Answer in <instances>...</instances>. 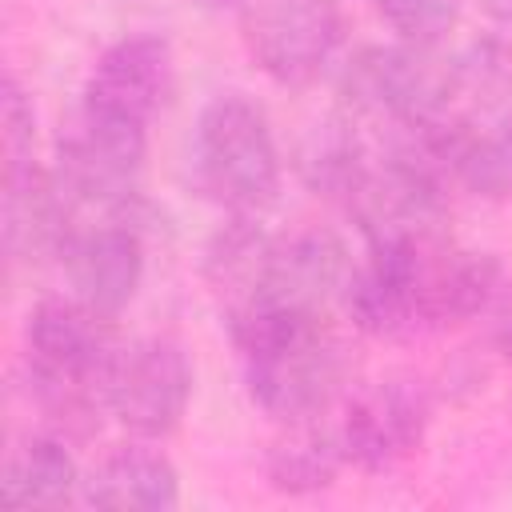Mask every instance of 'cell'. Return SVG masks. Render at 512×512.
I'll use <instances>...</instances> for the list:
<instances>
[{
    "instance_id": "obj_19",
    "label": "cell",
    "mask_w": 512,
    "mask_h": 512,
    "mask_svg": "<svg viewBox=\"0 0 512 512\" xmlns=\"http://www.w3.org/2000/svg\"><path fill=\"white\" fill-rule=\"evenodd\" d=\"M384 20L392 24V32L408 44H440L456 16H460V4L464 0H376Z\"/></svg>"
},
{
    "instance_id": "obj_11",
    "label": "cell",
    "mask_w": 512,
    "mask_h": 512,
    "mask_svg": "<svg viewBox=\"0 0 512 512\" xmlns=\"http://www.w3.org/2000/svg\"><path fill=\"white\" fill-rule=\"evenodd\" d=\"M68 288L76 300L104 316H120L144 280V236L124 216H108L96 228H76L60 252Z\"/></svg>"
},
{
    "instance_id": "obj_7",
    "label": "cell",
    "mask_w": 512,
    "mask_h": 512,
    "mask_svg": "<svg viewBox=\"0 0 512 512\" xmlns=\"http://www.w3.org/2000/svg\"><path fill=\"white\" fill-rule=\"evenodd\" d=\"M244 44L264 76L304 88L340 52L344 12L336 0H248Z\"/></svg>"
},
{
    "instance_id": "obj_4",
    "label": "cell",
    "mask_w": 512,
    "mask_h": 512,
    "mask_svg": "<svg viewBox=\"0 0 512 512\" xmlns=\"http://www.w3.org/2000/svg\"><path fill=\"white\" fill-rule=\"evenodd\" d=\"M192 184L232 216H256L280 192V148L264 108L240 92L212 96L192 128Z\"/></svg>"
},
{
    "instance_id": "obj_17",
    "label": "cell",
    "mask_w": 512,
    "mask_h": 512,
    "mask_svg": "<svg viewBox=\"0 0 512 512\" xmlns=\"http://www.w3.org/2000/svg\"><path fill=\"white\" fill-rule=\"evenodd\" d=\"M372 152L360 136V124L340 116L328 124H316V132L304 140L300 148V176L316 196L328 200H348V192L356 188V180L364 176Z\"/></svg>"
},
{
    "instance_id": "obj_20",
    "label": "cell",
    "mask_w": 512,
    "mask_h": 512,
    "mask_svg": "<svg viewBox=\"0 0 512 512\" xmlns=\"http://www.w3.org/2000/svg\"><path fill=\"white\" fill-rule=\"evenodd\" d=\"M0 140H4V164L36 160L32 156L36 112H32V100L24 96V88L12 76L4 80V92H0Z\"/></svg>"
},
{
    "instance_id": "obj_5",
    "label": "cell",
    "mask_w": 512,
    "mask_h": 512,
    "mask_svg": "<svg viewBox=\"0 0 512 512\" xmlns=\"http://www.w3.org/2000/svg\"><path fill=\"white\" fill-rule=\"evenodd\" d=\"M348 120L404 132L428 120H452V60L432 44H368L340 72Z\"/></svg>"
},
{
    "instance_id": "obj_23",
    "label": "cell",
    "mask_w": 512,
    "mask_h": 512,
    "mask_svg": "<svg viewBox=\"0 0 512 512\" xmlns=\"http://www.w3.org/2000/svg\"><path fill=\"white\" fill-rule=\"evenodd\" d=\"M200 8H208V12H224V8H244V0H196Z\"/></svg>"
},
{
    "instance_id": "obj_18",
    "label": "cell",
    "mask_w": 512,
    "mask_h": 512,
    "mask_svg": "<svg viewBox=\"0 0 512 512\" xmlns=\"http://www.w3.org/2000/svg\"><path fill=\"white\" fill-rule=\"evenodd\" d=\"M456 184L484 200H512V112L468 124L456 156Z\"/></svg>"
},
{
    "instance_id": "obj_1",
    "label": "cell",
    "mask_w": 512,
    "mask_h": 512,
    "mask_svg": "<svg viewBox=\"0 0 512 512\" xmlns=\"http://www.w3.org/2000/svg\"><path fill=\"white\" fill-rule=\"evenodd\" d=\"M500 288L504 268L492 252H468L432 232L368 244V256L352 268L344 304L360 332L404 340L472 320Z\"/></svg>"
},
{
    "instance_id": "obj_13",
    "label": "cell",
    "mask_w": 512,
    "mask_h": 512,
    "mask_svg": "<svg viewBox=\"0 0 512 512\" xmlns=\"http://www.w3.org/2000/svg\"><path fill=\"white\" fill-rule=\"evenodd\" d=\"M72 196L64 192L56 168L36 160L4 164V248L16 264H40L60 256L72 228Z\"/></svg>"
},
{
    "instance_id": "obj_15",
    "label": "cell",
    "mask_w": 512,
    "mask_h": 512,
    "mask_svg": "<svg viewBox=\"0 0 512 512\" xmlns=\"http://www.w3.org/2000/svg\"><path fill=\"white\" fill-rule=\"evenodd\" d=\"M76 488V460L60 436H24L4 460L0 496L8 508H64Z\"/></svg>"
},
{
    "instance_id": "obj_10",
    "label": "cell",
    "mask_w": 512,
    "mask_h": 512,
    "mask_svg": "<svg viewBox=\"0 0 512 512\" xmlns=\"http://www.w3.org/2000/svg\"><path fill=\"white\" fill-rule=\"evenodd\" d=\"M352 268L356 264L348 260V248L340 244V236H332L324 228H300L292 236H272L264 288L252 308H284V312L324 316V308L336 296H344ZM252 308H244V312H252Z\"/></svg>"
},
{
    "instance_id": "obj_21",
    "label": "cell",
    "mask_w": 512,
    "mask_h": 512,
    "mask_svg": "<svg viewBox=\"0 0 512 512\" xmlns=\"http://www.w3.org/2000/svg\"><path fill=\"white\" fill-rule=\"evenodd\" d=\"M496 344H500V352L512 360V292H508L504 312H500V320H496Z\"/></svg>"
},
{
    "instance_id": "obj_3",
    "label": "cell",
    "mask_w": 512,
    "mask_h": 512,
    "mask_svg": "<svg viewBox=\"0 0 512 512\" xmlns=\"http://www.w3.org/2000/svg\"><path fill=\"white\" fill-rule=\"evenodd\" d=\"M116 352L120 344L112 316L88 308L72 292L40 300L28 312L24 324L28 376L44 408L64 420L104 408V388Z\"/></svg>"
},
{
    "instance_id": "obj_2",
    "label": "cell",
    "mask_w": 512,
    "mask_h": 512,
    "mask_svg": "<svg viewBox=\"0 0 512 512\" xmlns=\"http://www.w3.org/2000/svg\"><path fill=\"white\" fill-rule=\"evenodd\" d=\"M248 396L280 424L320 420L328 404L348 388V344L324 324V316L252 308L228 320Z\"/></svg>"
},
{
    "instance_id": "obj_12",
    "label": "cell",
    "mask_w": 512,
    "mask_h": 512,
    "mask_svg": "<svg viewBox=\"0 0 512 512\" xmlns=\"http://www.w3.org/2000/svg\"><path fill=\"white\" fill-rule=\"evenodd\" d=\"M172 92V48L160 36L136 32L124 36L116 44H108L84 84V108L112 116V120H128V124H144L164 108Z\"/></svg>"
},
{
    "instance_id": "obj_16",
    "label": "cell",
    "mask_w": 512,
    "mask_h": 512,
    "mask_svg": "<svg viewBox=\"0 0 512 512\" xmlns=\"http://www.w3.org/2000/svg\"><path fill=\"white\" fill-rule=\"evenodd\" d=\"M344 464H348V456H344L340 432L324 428L316 420L288 424V432L280 440H272V448L264 456L268 484L280 492H292V496L328 488Z\"/></svg>"
},
{
    "instance_id": "obj_22",
    "label": "cell",
    "mask_w": 512,
    "mask_h": 512,
    "mask_svg": "<svg viewBox=\"0 0 512 512\" xmlns=\"http://www.w3.org/2000/svg\"><path fill=\"white\" fill-rule=\"evenodd\" d=\"M484 4V12L496 20V24H508L512 28V0H480Z\"/></svg>"
},
{
    "instance_id": "obj_6",
    "label": "cell",
    "mask_w": 512,
    "mask_h": 512,
    "mask_svg": "<svg viewBox=\"0 0 512 512\" xmlns=\"http://www.w3.org/2000/svg\"><path fill=\"white\" fill-rule=\"evenodd\" d=\"M148 136L144 124L112 120L80 108V116L60 132L56 144V176L72 204L104 208L108 216H124L140 196Z\"/></svg>"
},
{
    "instance_id": "obj_9",
    "label": "cell",
    "mask_w": 512,
    "mask_h": 512,
    "mask_svg": "<svg viewBox=\"0 0 512 512\" xmlns=\"http://www.w3.org/2000/svg\"><path fill=\"white\" fill-rule=\"evenodd\" d=\"M432 420V396L412 376H388L360 384L340 416V444L348 464H360L368 472H384L400 460H408Z\"/></svg>"
},
{
    "instance_id": "obj_14",
    "label": "cell",
    "mask_w": 512,
    "mask_h": 512,
    "mask_svg": "<svg viewBox=\"0 0 512 512\" xmlns=\"http://www.w3.org/2000/svg\"><path fill=\"white\" fill-rule=\"evenodd\" d=\"M84 496L108 512H168L180 504V476L160 448L140 440L108 452L88 476Z\"/></svg>"
},
{
    "instance_id": "obj_8",
    "label": "cell",
    "mask_w": 512,
    "mask_h": 512,
    "mask_svg": "<svg viewBox=\"0 0 512 512\" xmlns=\"http://www.w3.org/2000/svg\"><path fill=\"white\" fill-rule=\"evenodd\" d=\"M192 400V364L188 352L168 336H144L120 344L104 408L136 436V440H164L180 428Z\"/></svg>"
}]
</instances>
